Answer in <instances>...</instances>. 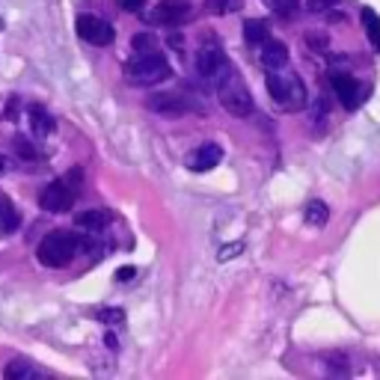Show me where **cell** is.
<instances>
[{"mask_svg": "<svg viewBox=\"0 0 380 380\" xmlns=\"http://www.w3.org/2000/svg\"><path fill=\"white\" fill-rule=\"evenodd\" d=\"M170 75V60L161 51H134V57L125 63V80L131 87H155L163 84Z\"/></svg>", "mask_w": 380, "mask_h": 380, "instance_id": "1", "label": "cell"}, {"mask_svg": "<svg viewBox=\"0 0 380 380\" xmlns=\"http://www.w3.org/2000/svg\"><path fill=\"white\" fill-rule=\"evenodd\" d=\"M264 84H268V92L273 102L283 107V110H303L309 104V92L303 87V80L297 77L294 72H283V69H271L268 77H264Z\"/></svg>", "mask_w": 380, "mask_h": 380, "instance_id": "2", "label": "cell"}, {"mask_svg": "<svg viewBox=\"0 0 380 380\" xmlns=\"http://www.w3.org/2000/svg\"><path fill=\"white\" fill-rule=\"evenodd\" d=\"M80 246H84V241H80L75 232H63V229H57V232H48L39 246H36V259L45 264V268H65L77 253Z\"/></svg>", "mask_w": 380, "mask_h": 380, "instance_id": "3", "label": "cell"}, {"mask_svg": "<svg viewBox=\"0 0 380 380\" xmlns=\"http://www.w3.org/2000/svg\"><path fill=\"white\" fill-rule=\"evenodd\" d=\"M214 87H217L220 104H223L229 113H232V116L244 119V116H250V113H253V92H250L246 80H244L235 69H229Z\"/></svg>", "mask_w": 380, "mask_h": 380, "instance_id": "4", "label": "cell"}, {"mask_svg": "<svg viewBox=\"0 0 380 380\" xmlns=\"http://www.w3.org/2000/svg\"><path fill=\"white\" fill-rule=\"evenodd\" d=\"M77 202V188L69 181H51L39 190V208L48 214H65Z\"/></svg>", "mask_w": 380, "mask_h": 380, "instance_id": "5", "label": "cell"}, {"mask_svg": "<svg viewBox=\"0 0 380 380\" xmlns=\"http://www.w3.org/2000/svg\"><path fill=\"white\" fill-rule=\"evenodd\" d=\"M330 84H333V92L339 95V102H342L344 110H357L369 98V87L362 84V80H357L354 75H348V72H333L330 75Z\"/></svg>", "mask_w": 380, "mask_h": 380, "instance_id": "6", "label": "cell"}, {"mask_svg": "<svg viewBox=\"0 0 380 380\" xmlns=\"http://www.w3.org/2000/svg\"><path fill=\"white\" fill-rule=\"evenodd\" d=\"M232 69L229 65V60H226V54H223V48H217V45H205L200 54H196V72H200V77L202 80H211V84H217V80Z\"/></svg>", "mask_w": 380, "mask_h": 380, "instance_id": "7", "label": "cell"}, {"mask_svg": "<svg viewBox=\"0 0 380 380\" xmlns=\"http://www.w3.org/2000/svg\"><path fill=\"white\" fill-rule=\"evenodd\" d=\"M77 36L89 42V45H113L116 39V30H113L110 21L98 18V15H77Z\"/></svg>", "mask_w": 380, "mask_h": 380, "instance_id": "8", "label": "cell"}, {"mask_svg": "<svg viewBox=\"0 0 380 380\" xmlns=\"http://www.w3.org/2000/svg\"><path fill=\"white\" fill-rule=\"evenodd\" d=\"M146 107L152 113H161V116H185V113L196 110V104L188 102V98L178 95V92H155V95H148Z\"/></svg>", "mask_w": 380, "mask_h": 380, "instance_id": "9", "label": "cell"}, {"mask_svg": "<svg viewBox=\"0 0 380 380\" xmlns=\"http://www.w3.org/2000/svg\"><path fill=\"white\" fill-rule=\"evenodd\" d=\"M190 15H193L190 0H161L152 12V21L163 24V27H178V24H185Z\"/></svg>", "mask_w": 380, "mask_h": 380, "instance_id": "10", "label": "cell"}, {"mask_svg": "<svg viewBox=\"0 0 380 380\" xmlns=\"http://www.w3.org/2000/svg\"><path fill=\"white\" fill-rule=\"evenodd\" d=\"M223 161V148L217 146V143H202V146H196L193 152L188 155V170L190 173H208V170H214L217 163Z\"/></svg>", "mask_w": 380, "mask_h": 380, "instance_id": "11", "label": "cell"}, {"mask_svg": "<svg viewBox=\"0 0 380 380\" xmlns=\"http://www.w3.org/2000/svg\"><path fill=\"white\" fill-rule=\"evenodd\" d=\"M259 57H261V65H264V69H286V63H288V48H286V42L268 39V42L259 48Z\"/></svg>", "mask_w": 380, "mask_h": 380, "instance_id": "12", "label": "cell"}, {"mask_svg": "<svg viewBox=\"0 0 380 380\" xmlns=\"http://www.w3.org/2000/svg\"><path fill=\"white\" fill-rule=\"evenodd\" d=\"M27 116H30V131L36 137H51L54 131H57V122H54V116L48 113L42 104H30V110H27Z\"/></svg>", "mask_w": 380, "mask_h": 380, "instance_id": "13", "label": "cell"}, {"mask_svg": "<svg viewBox=\"0 0 380 380\" xmlns=\"http://www.w3.org/2000/svg\"><path fill=\"white\" fill-rule=\"evenodd\" d=\"M4 374H6V380H39V377H45V371L39 366H33V362L24 359V357L12 359Z\"/></svg>", "mask_w": 380, "mask_h": 380, "instance_id": "14", "label": "cell"}, {"mask_svg": "<svg viewBox=\"0 0 380 380\" xmlns=\"http://www.w3.org/2000/svg\"><path fill=\"white\" fill-rule=\"evenodd\" d=\"M110 211H84V214H77L75 217V223H77V229H87V232H92V235H98V232H104V229L110 226Z\"/></svg>", "mask_w": 380, "mask_h": 380, "instance_id": "15", "label": "cell"}, {"mask_svg": "<svg viewBox=\"0 0 380 380\" xmlns=\"http://www.w3.org/2000/svg\"><path fill=\"white\" fill-rule=\"evenodd\" d=\"M271 39V27L259 21V18H250V21H244V42L246 45H253V48H261L264 42Z\"/></svg>", "mask_w": 380, "mask_h": 380, "instance_id": "16", "label": "cell"}, {"mask_svg": "<svg viewBox=\"0 0 380 380\" xmlns=\"http://www.w3.org/2000/svg\"><path fill=\"white\" fill-rule=\"evenodd\" d=\"M359 18H362V30H366L371 48H374V51H380V15L366 6V9L359 12Z\"/></svg>", "mask_w": 380, "mask_h": 380, "instance_id": "17", "label": "cell"}, {"mask_svg": "<svg viewBox=\"0 0 380 380\" xmlns=\"http://www.w3.org/2000/svg\"><path fill=\"white\" fill-rule=\"evenodd\" d=\"M21 217H18V211H15L6 200H0V235H12L15 229H18Z\"/></svg>", "mask_w": 380, "mask_h": 380, "instance_id": "18", "label": "cell"}, {"mask_svg": "<svg viewBox=\"0 0 380 380\" xmlns=\"http://www.w3.org/2000/svg\"><path fill=\"white\" fill-rule=\"evenodd\" d=\"M205 9L211 15H235L244 9V0H205Z\"/></svg>", "mask_w": 380, "mask_h": 380, "instance_id": "19", "label": "cell"}, {"mask_svg": "<svg viewBox=\"0 0 380 380\" xmlns=\"http://www.w3.org/2000/svg\"><path fill=\"white\" fill-rule=\"evenodd\" d=\"M330 220V208L321 202V200H312L309 205H306V223L309 226H324Z\"/></svg>", "mask_w": 380, "mask_h": 380, "instance_id": "20", "label": "cell"}, {"mask_svg": "<svg viewBox=\"0 0 380 380\" xmlns=\"http://www.w3.org/2000/svg\"><path fill=\"white\" fill-rule=\"evenodd\" d=\"M95 318L102 321V324L119 327V324H125V309H119V306H104V309H98V312H95Z\"/></svg>", "mask_w": 380, "mask_h": 380, "instance_id": "21", "label": "cell"}, {"mask_svg": "<svg viewBox=\"0 0 380 380\" xmlns=\"http://www.w3.org/2000/svg\"><path fill=\"white\" fill-rule=\"evenodd\" d=\"M131 48H134V51H155V48H158V39L152 36V33H134V39H131Z\"/></svg>", "mask_w": 380, "mask_h": 380, "instance_id": "22", "label": "cell"}, {"mask_svg": "<svg viewBox=\"0 0 380 380\" xmlns=\"http://www.w3.org/2000/svg\"><path fill=\"white\" fill-rule=\"evenodd\" d=\"M264 4H268V9H271V12L283 15V18L294 15V9H297V0H264Z\"/></svg>", "mask_w": 380, "mask_h": 380, "instance_id": "23", "label": "cell"}, {"mask_svg": "<svg viewBox=\"0 0 380 380\" xmlns=\"http://www.w3.org/2000/svg\"><path fill=\"white\" fill-rule=\"evenodd\" d=\"M15 152H18V158H27V161H36L39 158V152L33 148V143L30 140H24V137H15Z\"/></svg>", "mask_w": 380, "mask_h": 380, "instance_id": "24", "label": "cell"}, {"mask_svg": "<svg viewBox=\"0 0 380 380\" xmlns=\"http://www.w3.org/2000/svg\"><path fill=\"white\" fill-rule=\"evenodd\" d=\"M241 253H244V244H241V241H235V244H226V246H220L217 261H229V259H235V256H241Z\"/></svg>", "mask_w": 380, "mask_h": 380, "instance_id": "25", "label": "cell"}, {"mask_svg": "<svg viewBox=\"0 0 380 380\" xmlns=\"http://www.w3.org/2000/svg\"><path fill=\"white\" fill-rule=\"evenodd\" d=\"M342 4V0H306V9L309 12H330V9H336Z\"/></svg>", "mask_w": 380, "mask_h": 380, "instance_id": "26", "label": "cell"}, {"mask_svg": "<svg viewBox=\"0 0 380 380\" xmlns=\"http://www.w3.org/2000/svg\"><path fill=\"white\" fill-rule=\"evenodd\" d=\"M18 110H21V98H18V95H12V98H9V104H6V110H4V119L18 122Z\"/></svg>", "mask_w": 380, "mask_h": 380, "instance_id": "27", "label": "cell"}, {"mask_svg": "<svg viewBox=\"0 0 380 380\" xmlns=\"http://www.w3.org/2000/svg\"><path fill=\"white\" fill-rule=\"evenodd\" d=\"M327 366L336 371H348V357L344 354H327Z\"/></svg>", "mask_w": 380, "mask_h": 380, "instance_id": "28", "label": "cell"}, {"mask_svg": "<svg viewBox=\"0 0 380 380\" xmlns=\"http://www.w3.org/2000/svg\"><path fill=\"white\" fill-rule=\"evenodd\" d=\"M306 42L312 45V51H327V36H318V33H306Z\"/></svg>", "mask_w": 380, "mask_h": 380, "instance_id": "29", "label": "cell"}, {"mask_svg": "<svg viewBox=\"0 0 380 380\" xmlns=\"http://www.w3.org/2000/svg\"><path fill=\"white\" fill-rule=\"evenodd\" d=\"M119 6L125 12H143L146 9V0H119Z\"/></svg>", "mask_w": 380, "mask_h": 380, "instance_id": "30", "label": "cell"}, {"mask_svg": "<svg viewBox=\"0 0 380 380\" xmlns=\"http://www.w3.org/2000/svg\"><path fill=\"white\" fill-rule=\"evenodd\" d=\"M134 276H137L134 268H119V271H116V279H119V283H128V279H134Z\"/></svg>", "mask_w": 380, "mask_h": 380, "instance_id": "31", "label": "cell"}, {"mask_svg": "<svg viewBox=\"0 0 380 380\" xmlns=\"http://www.w3.org/2000/svg\"><path fill=\"white\" fill-rule=\"evenodd\" d=\"M4 173H6V158L0 155V175H4Z\"/></svg>", "mask_w": 380, "mask_h": 380, "instance_id": "32", "label": "cell"}]
</instances>
